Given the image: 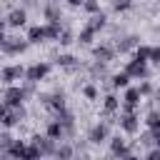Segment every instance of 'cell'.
Returning <instances> with one entry per match:
<instances>
[{"mask_svg":"<svg viewBox=\"0 0 160 160\" xmlns=\"http://www.w3.org/2000/svg\"><path fill=\"white\" fill-rule=\"evenodd\" d=\"M130 80H132V78H130V72L122 68V70H118V72H112V75H110V88H112V90H125V88L130 85Z\"/></svg>","mask_w":160,"mask_h":160,"instance_id":"cell-19","label":"cell"},{"mask_svg":"<svg viewBox=\"0 0 160 160\" xmlns=\"http://www.w3.org/2000/svg\"><path fill=\"white\" fill-rule=\"evenodd\" d=\"M150 52H152V45H138L135 48V52H132V58H138V60H145V62H150Z\"/></svg>","mask_w":160,"mask_h":160,"instance_id":"cell-30","label":"cell"},{"mask_svg":"<svg viewBox=\"0 0 160 160\" xmlns=\"http://www.w3.org/2000/svg\"><path fill=\"white\" fill-rule=\"evenodd\" d=\"M5 22H8L10 30H20V28H25V25H28V8H22V5L12 8V10L5 15Z\"/></svg>","mask_w":160,"mask_h":160,"instance_id":"cell-10","label":"cell"},{"mask_svg":"<svg viewBox=\"0 0 160 160\" xmlns=\"http://www.w3.org/2000/svg\"><path fill=\"white\" fill-rule=\"evenodd\" d=\"M138 88H140V92H142V98H152V95H155V92H158V90H155V85H152V80H150V78H145V80H142V82H140V85H138Z\"/></svg>","mask_w":160,"mask_h":160,"instance_id":"cell-32","label":"cell"},{"mask_svg":"<svg viewBox=\"0 0 160 160\" xmlns=\"http://www.w3.org/2000/svg\"><path fill=\"white\" fill-rule=\"evenodd\" d=\"M38 148H40V152H42V158H55V150H58V140H52L48 132H35L32 138H30Z\"/></svg>","mask_w":160,"mask_h":160,"instance_id":"cell-9","label":"cell"},{"mask_svg":"<svg viewBox=\"0 0 160 160\" xmlns=\"http://www.w3.org/2000/svg\"><path fill=\"white\" fill-rule=\"evenodd\" d=\"M65 2H68L70 8H82V2H85V0H65Z\"/></svg>","mask_w":160,"mask_h":160,"instance_id":"cell-39","label":"cell"},{"mask_svg":"<svg viewBox=\"0 0 160 160\" xmlns=\"http://www.w3.org/2000/svg\"><path fill=\"white\" fill-rule=\"evenodd\" d=\"M110 128H112V125H108L105 120L90 125V128H88V135H85L88 142H90V145H102V142H108V140H110Z\"/></svg>","mask_w":160,"mask_h":160,"instance_id":"cell-6","label":"cell"},{"mask_svg":"<svg viewBox=\"0 0 160 160\" xmlns=\"http://www.w3.org/2000/svg\"><path fill=\"white\" fill-rule=\"evenodd\" d=\"M118 55V48L115 42H100V45H92V60H100V62H112Z\"/></svg>","mask_w":160,"mask_h":160,"instance_id":"cell-11","label":"cell"},{"mask_svg":"<svg viewBox=\"0 0 160 160\" xmlns=\"http://www.w3.org/2000/svg\"><path fill=\"white\" fill-rule=\"evenodd\" d=\"M72 42H78V32H72V28H70V25H65V28H62V32H60V38H58V45L68 48V45H72Z\"/></svg>","mask_w":160,"mask_h":160,"instance_id":"cell-25","label":"cell"},{"mask_svg":"<svg viewBox=\"0 0 160 160\" xmlns=\"http://www.w3.org/2000/svg\"><path fill=\"white\" fill-rule=\"evenodd\" d=\"M110 5H112L115 12H128V10L132 8V0H112Z\"/></svg>","mask_w":160,"mask_h":160,"instance_id":"cell-33","label":"cell"},{"mask_svg":"<svg viewBox=\"0 0 160 160\" xmlns=\"http://www.w3.org/2000/svg\"><path fill=\"white\" fill-rule=\"evenodd\" d=\"M45 132H48L52 140H58V142H60V140H65V128H62V122H60L58 118H52V120H48V122H45Z\"/></svg>","mask_w":160,"mask_h":160,"instance_id":"cell-21","label":"cell"},{"mask_svg":"<svg viewBox=\"0 0 160 160\" xmlns=\"http://www.w3.org/2000/svg\"><path fill=\"white\" fill-rule=\"evenodd\" d=\"M72 155H78L75 142H72V140H60V142H58V150H55V158L68 160V158H72Z\"/></svg>","mask_w":160,"mask_h":160,"instance_id":"cell-22","label":"cell"},{"mask_svg":"<svg viewBox=\"0 0 160 160\" xmlns=\"http://www.w3.org/2000/svg\"><path fill=\"white\" fill-rule=\"evenodd\" d=\"M108 145H110V155L112 158H135V148L128 145V140L122 135H110Z\"/></svg>","mask_w":160,"mask_h":160,"instance_id":"cell-7","label":"cell"},{"mask_svg":"<svg viewBox=\"0 0 160 160\" xmlns=\"http://www.w3.org/2000/svg\"><path fill=\"white\" fill-rule=\"evenodd\" d=\"M88 25H90L92 30H98V32H100V30H105V28H108V12H105V10H100V12L90 15V18H88Z\"/></svg>","mask_w":160,"mask_h":160,"instance_id":"cell-23","label":"cell"},{"mask_svg":"<svg viewBox=\"0 0 160 160\" xmlns=\"http://www.w3.org/2000/svg\"><path fill=\"white\" fill-rule=\"evenodd\" d=\"M62 28H65V22H45V30H48V40L58 42V38H60Z\"/></svg>","mask_w":160,"mask_h":160,"instance_id":"cell-28","label":"cell"},{"mask_svg":"<svg viewBox=\"0 0 160 160\" xmlns=\"http://www.w3.org/2000/svg\"><path fill=\"white\" fill-rule=\"evenodd\" d=\"M145 158H148V160H160V148H158V145L148 148V150H145Z\"/></svg>","mask_w":160,"mask_h":160,"instance_id":"cell-36","label":"cell"},{"mask_svg":"<svg viewBox=\"0 0 160 160\" xmlns=\"http://www.w3.org/2000/svg\"><path fill=\"white\" fill-rule=\"evenodd\" d=\"M55 65H58L60 70L78 72V70H80V58H75V55H70V52H60V55H55Z\"/></svg>","mask_w":160,"mask_h":160,"instance_id":"cell-17","label":"cell"},{"mask_svg":"<svg viewBox=\"0 0 160 160\" xmlns=\"http://www.w3.org/2000/svg\"><path fill=\"white\" fill-rule=\"evenodd\" d=\"M25 118H28L25 105H18V108H8V105H2V108H0V125H2V128H10V130H12V128L22 125Z\"/></svg>","mask_w":160,"mask_h":160,"instance_id":"cell-3","label":"cell"},{"mask_svg":"<svg viewBox=\"0 0 160 160\" xmlns=\"http://www.w3.org/2000/svg\"><path fill=\"white\" fill-rule=\"evenodd\" d=\"M20 5H22V8H28V10H32V8H40V2H38V0H20Z\"/></svg>","mask_w":160,"mask_h":160,"instance_id":"cell-38","label":"cell"},{"mask_svg":"<svg viewBox=\"0 0 160 160\" xmlns=\"http://www.w3.org/2000/svg\"><path fill=\"white\" fill-rule=\"evenodd\" d=\"M140 100H142V92H140V88H125V95H122V102H128V105H140Z\"/></svg>","mask_w":160,"mask_h":160,"instance_id":"cell-27","label":"cell"},{"mask_svg":"<svg viewBox=\"0 0 160 160\" xmlns=\"http://www.w3.org/2000/svg\"><path fill=\"white\" fill-rule=\"evenodd\" d=\"M150 108H155V110H160V90H158V92L152 95V100L148 102V110H150Z\"/></svg>","mask_w":160,"mask_h":160,"instance_id":"cell-37","label":"cell"},{"mask_svg":"<svg viewBox=\"0 0 160 160\" xmlns=\"http://www.w3.org/2000/svg\"><path fill=\"white\" fill-rule=\"evenodd\" d=\"M30 95L25 92V88L22 85H18V82H12V85H5L2 88V105H8V108H18V105H25V100H28Z\"/></svg>","mask_w":160,"mask_h":160,"instance_id":"cell-4","label":"cell"},{"mask_svg":"<svg viewBox=\"0 0 160 160\" xmlns=\"http://www.w3.org/2000/svg\"><path fill=\"white\" fill-rule=\"evenodd\" d=\"M25 38L30 40V45H42L48 40V30H45V25H30Z\"/></svg>","mask_w":160,"mask_h":160,"instance_id":"cell-18","label":"cell"},{"mask_svg":"<svg viewBox=\"0 0 160 160\" xmlns=\"http://www.w3.org/2000/svg\"><path fill=\"white\" fill-rule=\"evenodd\" d=\"M52 2H62V0H52Z\"/></svg>","mask_w":160,"mask_h":160,"instance_id":"cell-40","label":"cell"},{"mask_svg":"<svg viewBox=\"0 0 160 160\" xmlns=\"http://www.w3.org/2000/svg\"><path fill=\"white\" fill-rule=\"evenodd\" d=\"M15 142V138L10 135V128H2V132H0V152H5V150H10V145Z\"/></svg>","mask_w":160,"mask_h":160,"instance_id":"cell-31","label":"cell"},{"mask_svg":"<svg viewBox=\"0 0 160 160\" xmlns=\"http://www.w3.org/2000/svg\"><path fill=\"white\" fill-rule=\"evenodd\" d=\"M40 12H42V20H45V22H62V10H60V2L48 0V2L40 8Z\"/></svg>","mask_w":160,"mask_h":160,"instance_id":"cell-16","label":"cell"},{"mask_svg":"<svg viewBox=\"0 0 160 160\" xmlns=\"http://www.w3.org/2000/svg\"><path fill=\"white\" fill-rule=\"evenodd\" d=\"M125 70L130 72L132 80H145V78H150V68H148V62H145V60H138V58H130V60L125 62Z\"/></svg>","mask_w":160,"mask_h":160,"instance_id":"cell-13","label":"cell"},{"mask_svg":"<svg viewBox=\"0 0 160 160\" xmlns=\"http://www.w3.org/2000/svg\"><path fill=\"white\" fill-rule=\"evenodd\" d=\"M80 92H82V98H85L88 102H95V100L100 98V90H98V85H95V80H92V82H85V85L80 88Z\"/></svg>","mask_w":160,"mask_h":160,"instance_id":"cell-26","label":"cell"},{"mask_svg":"<svg viewBox=\"0 0 160 160\" xmlns=\"http://www.w3.org/2000/svg\"><path fill=\"white\" fill-rule=\"evenodd\" d=\"M150 65L160 68V45H152V52H150Z\"/></svg>","mask_w":160,"mask_h":160,"instance_id":"cell-35","label":"cell"},{"mask_svg":"<svg viewBox=\"0 0 160 160\" xmlns=\"http://www.w3.org/2000/svg\"><path fill=\"white\" fill-rule=\"evenodd\" d=\"M88 72H90V80L95 82H108L112 72H108V62H100V60H92L88 65Z\"/></svg>","mask_w":160,"mask_h":160,"instance_id":"cell-15","label":"cell"},{"mask_svg":"<svg viewBox=\"0 0 160 160\" xmlns=\"http://www.w3.org/2000/svg\"><path fill=\"white\" fill-rule=\"evenodd\" d=\"M25 72H28V68H22L20 62L5 65V68H2V72H0V78H2V85H12V82H18L20 78H25Z\"/></svg>","mask_w":160,"mask_h":160,"instance_id":"cell-14","label":"cell"},{"mask_svg":"<svg viewBox=\"0 0 160 160\" xmlns=\"http://www.w3.org/2000/svg\"><path fill=\"white\" fill-rule=\"evenodd\" d=\"M140 45V35L135 32H122L118 40H115V48L120 55H128V52H135V48Z\"/></svg>","mask_w":160,"mask_h":160,"instance_id":"cell-12","label":"cell"},{"mask_svg":"<svg viewBox=\"0 0 160 160\" xmlns=\"http://www.w3.org/2000/svg\"><path fill=\"white\" fill-rule=\"evenodd\" d=\"M138 145H142V148H152L155 145V130H142V132H138Z\"/></svg>","mask_w":160,"mask_h":160,"instance_id":"cell-29","label":"cell"},{"mask_svg":"<svg viewBox=\"0 0 160 160\" xmlns=\"http://www.w3.org/2000/svg\"><path fill=\"white\" fill-rule=\"evenodd\" d=\"M28 48H30V40H28V38H12V35H8V32H0V50H2L5 58L22 55Z\"/></svg>","mask_w":160,"mask_h":160,"instance_id":"cell-2","label":"cell"},{"mask_svg":"<svg viewBox=\"0 0 160 160\" xmlns=\"http://www.w3.org/2000/svg\"><path fill=\"white\" fill-rule=\"evenodd\" d=\"M100 100H102V112H120V108H122V100H120L112 90L105 92Z\"/></svg>","mask_w":160,"mask_h":160,"instance_id":"cell-20","label":"cell"},{"mask_svg":"<svg viewBox=\"0 0 160 160\" xmlns=\"http://www.w3.org/2000/svg\"><path fill=\"white\" fill-rule=\"evenodd\" d=\"M82 10H85L88 15L100 12V0H85V2H82Z\"/></svg>","mask_w":160,"mask_h":160,"instance_id":"cell-34","label":"cell"},{"mask_svg":"<svg viewBox=\"0 0 160 160\" xmlns=\"http://www.w3.org/2000/svg\"><path fill=\"white\" fill-rule=\"evenodd\" d=\"M95 35H98V30H92V28L85 22V25L80 28V32H78V42H80V45H92V42H95Z\"/></svg>","mask_w":160,"mask_h":160,"instance_id":"cell-24","label":"cell"},{"mask_svg":"<svg viewBox=\"0 0 160 160\" xmlns=\"http://www.w3.org/2000/svg\"><path fill=\"white\" fill-rule=\"evenodd\" d=\"M50 70H52V65H50V62H45V60H38V62L28 65V72H25V78H22V80L42 82V80H45V78L50 75Z\"/></svg>","mask_w":160,"mask_h":160,"instance_id":"cell-8","label":"cell"},{"mask_svg":"<svg viewBox=\"0 0 160 160\" xmlns=\"http://www.w3.org/2000/svg\"><path fill=\"white\" fill-rule=\"evenodd\" d=\"M35 98H38V102H40L45 110H50L52 115L60 112L62 108H68V95H65L62 88H58V90H52V92H38Z\"/></svg>","mask_w":160,"mask_h":160,"instance_id":"cell-1","label":"cell"},{"mask_svg":"<svg viewBox=\"0 0 160 160\" xmlns=\"http://www.w3.org/2000/svg\"><path fill=\"white\" fill-rule=\"evenodd\" d=\"M118 128L122 135H138L140 132V112H120L118 118Z\"/></svg>","mask_w":160,"mask_h":160,"instance_id":"cell-5","label":"cell"}]
</instances>
